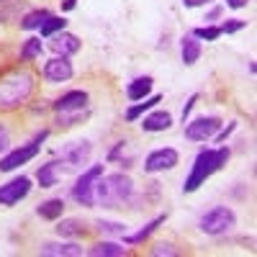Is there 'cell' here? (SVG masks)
<instances>
[{
  "instance_id": "8fae6325",
  "label": "cell",
  "mask_w": 257,
  "mask_h": 257,
  "mask_svg": "<svg viewBox=\"0 0 257 257\" xmlns=\"http://www.w3.org/2000/svg\"><path fill=\"white\" fill-rule=\"evenodd\" d=\"M49 49H52L57 57H70V54L80 52V39H77L75 34L59 31V34L49 36Z\"/></svg>"
},
{
  "instance_id": "d4e9b609",
  "label": "cell",
  "mask_w": 257,
  "mask_h": 257,
  "mask_svg": "<svg viewBox=\"0 0 257 257\" xmlns=\"http://www.w3.org/2000/svg\"><path fill=\"white\" fill-rule=\"evenodd\" d=\"M41 49H44V44H41V39L31 36V39H26L24 49H21V59H24V62H31V59H36V57L41 54Z\"/></svg>"
},
{
  "instance_id": "4fadbf2b",
  "label": "cell",
  "mask_w": 257,
  "mask_h": 257,
  "mask_svg": "<svg viewBox=\"0 0 257 257\" xmlns=\"http://www.w3.org/2000/svg\"><path fill=\"white\" fill-rule=\"evenodd\" d=\"M85 105H88V93L85 90H70L64 93L62 98H57L54 103V111H85Z\"/></svg>"
},
{
  "instance_id": "44dd1931",
  "label": "cell",
  "mask_w": 257,
  "mask_h": 257,
  "mask_svg": "<svg viewBox=\"0 0 257 257\" xmlns=\"http://www.w3.org/2000/svg\"><path fill=\"white\" fill-rule=\"evenodd\" d=\"M160 100H162L160 95H149V98H144V100H137V103L132 105V108L126 111V121H137V118H139V116H144L147 111H152Z\"/></svg>"
},
{
  "instance_id": "d6986e66",
  "label": "cell",
  "mask_w": 257,
  "mask_h": 257,
  "mask_svg": "<svg viewBox=\"0 0 257 257\" xmlns=\"http://www.w3.org/2000/svg\"><path fill=\"white\" fill-rule=\"evenodd\" d=\"M165 219H167V213H160V216H155L152 221H147V224H144L137 234H132V237H126L123 242H126V244H139V242H144V239H147L149 234H152L160 224H165Z\"/></svg>"
},
{
  "instance_id": "e575fe53",
  "label": "cell",
  "mask_w": 257,
  "mask_h": 257,
  "mask_svg": "<svg viewBox=\"0 0 257 257\" xmlns=\"http://www.w3.org/2000/svg\"><path fill=\"white\" fill-rule=\"evenodd\" d=\"M123 149H126V142H118V144H116V147L111 149V155H108V160H111V162H113V160H118V155L123 152Z\"/></svg>"
},
{
  "instance_id": "6da1fadb",
  "label": "cell",
  "mask_w": 257,
  "mask_h": 257,
  "mask_svg": "<svg viewBox=\"0 0 257 257\" xmlns=\"http://www.w3.org/2000/svg\"><path fill=\"white\" fill-rule=\"evenodd\" d=\"M34 93V75L29 70H13L0 77V111H13L24 105Z\"/></svg>"
},
{
  "instance_id": "ffe728a7",
  "label": "cell",
  "mask_w": 257,
  "mask_h": 257,
  "mask_svg": "<svg viewBox=\"0 0 257 257\" xmlns=\"http://www.w3.org/2000/svg\"><path fill=\"white\" fill-rule=\"evenodd\" d=\"M149 90H152V77L144 75V77H137L134 82H128V98L132 100H144L149 95Z\"/></svg>"
},
{
  "instance_id": "603a6c76",
  "label": "cell",
  "mask_w": 257,
  "mask_h": 257,
  "mask_svg": "<svg viewBox=\"0 0 257 257\" xmlns=\"http://www.w3.org/2000/svg\"><path fill=\"white\" fill-rule=\"evenodd\" d=\"M49 16H52V13H49L47 8L31 11V13H26L24 18H21V29H26V31H31V29H41V26H44V21H47Z\"/></svg>"
},
{
  "instance_id": "4316f807",
  "label": "cell",
  "mask_w": 257,
  "mask_h": 257,
  "mask_svg": "<svg viewBox=\"0 0 257 257\" xmlns=\"http://www.w3.org/2000/svg\"><path fill=\"white\" fill-rule=\"evenodd\" d=\"M95 229L100 234H126V224H121V221H105V219H100V221H95Z\"/></svg>"
},
{
  "instance_id": "83f0119b",
  "label": "cell",
  "mask_w": 257,
  "mask_h": 257,
  "mask_svg": "<svg viewBox=\"0 0 257 257\" xmlns=\"http://www.w3.org/2000/svg\"><path fill=\"white\" fill-rule=\"evenodd\" d=\"M193 36L198 41H216L221 36V31H219V26H201V29L193 31Z\"/></svg>"
},
{
  "instance_id": "9c48e42d",
  "label": "cell",
  "mask_w": 257,
  "mask_h": 257,
  "mask_svg": "<svg viewBox=\"0 0 257 257\" xmlns=\"http://www.w3.org/2000/svg\"><path fill=\"white\" fill-rule=\"evenodd\" d=\"M39 155V144L36 142H29L24 147H18L13 149V152H8L6 157H0V173H11V170L21 167V165H26L29 160H34Z\"/></svg>"
},
{
  "instance_id": "8992f818",
  "label": "cell",
  "mask_w": 257,
  "mask_h": 257,
  "mask_svg": "<svg viewBox=\"0 0 257 257\" xmlns=\"http://www.w3.org/2000/svg\"><path fill=\"white\" fill-rule=\"evenodd\" d=\"M219 128H221V118H216V116H201V118H193L185 126V137L190 142H208V139H213V134H216Z\"/></svg>"
},
{
  "instance_id": "3957f363",
  "label": "cell",
  "mask_w": 257,
  "mask_h": 257,
  "mask_svg": "<svg viewBox=\"0 0 257 257\" xmlns=\"http://www.w3.org/2000/svg\"><path fill=\"white\" fill-rule=\"evenodd\" d=\"M134 193V183L128 175L123 173H113V175H100L95 180V198L103 203V206H121L132 198Z\"/></svg>"
},
{
  "instance_id": "484cf974",
  "label": "cell",
  "mask_w": 257,
  "mask_h": 257,
  "mask_svg": "<svg viewBox=\"0 0 257 257\" xmlns=\"http://www.w3.org/2000/svg\"><path fill=\"white\" fill-rule=\"evenodd\" d=\"M64 26H67V21H64V18L49 16V18L44 21V26H41V36H54V34L64 31Z\"/></svg>"
},
{
  "instance_id": "836d02e7",
  "label": "cell",
  "mask_w": 257,
  "mask_h": 257,
  "mask_svg": "<svg viewBox=\"0 0 257 257\" xmlns=\"http://www.w3.org/2000/svg\"><path fill=\"white\" fill-rule=\"evenodd\" d=\"M196 103H198V93H196V95H190V98H188V103L183 105V123H185V118H188V113L193 111V105H196Z\"/></svg>"
},
{
  "instance_id": "7c38bea8",
  "label": "cell",
  "mask_w": 257,
  "mask_h": 257,
  "mask_svg": "<svg viewBox=\"0 0 257 257\" xmlns=\"http://www.w3.org/2000/svg\"><path fill=\"white\" fill-rule=\"evenodd\" d=\"M44 77L49 82H64L72 77V62L67 57H54L44 64Z\"/></svg>"
},
{
  "instance_id": "52a82bcc",
  "label": "cell",
  "mask_w": 257,
  "mask_h": 257,
  "mask_svg": "<svg viewBox=\"0 0 257 257\" xmlns=\"http://www.w3.org/2000/svg\"><path fill=\"white\" fill-rule=\"evenodd\" d=\"M178 152L173 147H162V149H155L149 152L147 160H144V173H162V170H173L178 165Z\"/></svg>"
},
{
  "instance_id": "ac0fdd59",
  "label": "cell",
  "mask_w": 257,
  "mask_h": 257,
  "mask_svg": "<svg viewBox=\"0 0 257 257\" xmlns=\"http://www.w3.org/2000/svg\"><path fill=\"white\" fill-rule=\"evenodd\" d=\"M62 211H64V201H62V198H49V201H44V203H39V208H36V213H39L41 219H47V221L59 219Z\"/></svg>"
},
{
  "instance_id": "7402d4cb",
  "label": "cell",
  "mask_w": 257,
  "mask_h": 257,
  "mask_svg": "<svg viewBox=\"0 0 257 257\" xmlns=\"http://www.w3.org/2000/svg\"><path fill=\"white\" fill-rule=\"evenodd\" d=\"M126 252L128 249L121 247V244H116V242H98L95 247H90V254L93 257H121Z\"/></svg>"
},
{
  "instance_id": "f546056e",
  "label": "cell",
  "mask_w": 257,
  "mask_h": 257,
  "mask_svg": "<svg viewBox=\"0 0 257 257\" xmlns=\"http://www.w3.org/2000/svg\"><path fill=\"white\" fill-rule=\"evenodd\" d=\"M247 26V21H239V18H231V21H224V24L219 26L221 34H234V31H242Z\"/></svg>"
},
{
  "instance_id": "9a60e30c",
  "label": "cell",
  "mask_w": 257,
  "mask_h": 257,
  "mask_svg": "<svg viewBox=\"0 0 257 257\" xmlns=\"http://www.w3.org/2000/svg\"><path fill=\"white\" fill-rule=\"evenodd\" d=\"M90 152H93V147L88 142H72L67 149H64V160H67V165H72V167H82L90 160Z\"/></svg>"
},
{
  "instance_id": "5bb4252c",
  "label": "cell",
  "mask_w": 257,
  "mask_h": 257,
  "mask_svg": "<svg viewBox=\"0 0 257 257\" xmlns=\"http://www.w3.org/2000/svg\"><path fill=\"white\" fill-rule=\"evenodd\" d=\"M39 252L44 257H80L82 247H77L72 242H47V244H41Z\"/></svg>"
},
{
  "instance_id": "e0dca14e",
  "label": "cell",
  "mask_w": 257,
  "mask_h": 257,
  "mask_svg": "<svg viewBox=\"0 0 257 257\" xmlns=\"http://www.w3.org/2000/svg\"><path fill=\"white\" fill-rule=\"evenodd\" d=\"M180 54H183V62L185 64H196L198 62V57H201V41L196 39V36H183V41H180Z\"/></svg>"
},
{
  "instance_id": "2e32d148",
  "label": "cell",
  "mask_w": 257,
  "mask_h": 257,
  "mask_svg": "<svg viewBox=\"0 0 257 257\" xmlns=\"http://www.w3.org/2000/svg\"><path fill=\"white\" fill-rule=\"evenodd\" d=\"M170 126H173V113H167V111H152L149 116L142 118L144 132H167Z\"/></svg>"
},
{
  "instance_id": "8d00e7d4",
  "label": "cell",
  "mask_w": 257,
  "mask_h": 257,
  "mask_svg": "<svg viewBox=\"0 0 257 257\" xmlns=\"http://www.w3.org/2000/svg\"><path fill=\"white\" fill-rule=\"evenodd\" d=\"M247 3H249V0H226V6H229V8H244Z\"/></svg>"
},
{
  "instance_id": "4dcf8cb0",
  "label": "cell",
  "mask_w": 257,
  "mask_h": 257,
  "mask_svg": "<svg viewBox=\"0 0 257 257\" xmlns=\"http://www.w3.org/2000/svg\"><path fill=\"white\" fill-rule=\"evenodd\" d=\"M152 254H157V257H160V254H175V247L167 244V242H160V244L152 247Z\"/></svg>"
},
{
  "instance_id": "30bf717a",
  "label": "cell",
  "mask_w": 257,
  "mask_h": 257,
  "mask_svg": "<svg viewBox=\"0 0 257 257\" xmlns=\"http://www.w3.org/2000/svg\"><path fill=\"white\" fill-rule=\"evenodd\" d=\"M70 170H75V167L67 165V160H62V162H59V160H52V162H47V165H41V167H39L36 180H39L41 188H54L57 180H59V175L70 173Z\"/></svg>"
},
{
  "instance_id": "d590c367",
  "label": "cell",
  "mask_w": 257,
  "mask_h": 257,
  "mask_svg": "<svg viewBox=\"0 0 257 257\" xmlns=\"http://www.w3.org/2000/svg\"><path fill=\"white\" fill-rule=\"evenodd\" d=\"M206 3H211V0H183L185 8H198V6H206Z\"/></svg>"
},
{
  "instance_id": "d6a6232c",
  "label": "cell",
  "mask_w": 257,
  "mask_h": 257,
  "mask_svg": "<svg viewBox=\"0 0 257 257\" xmlns=\"http://www.w3.org/2000/svg\"><path fill=\"white\" fill-rule=\"evenodd\" d=\"M8 144H11V134H8V128L0 123V152H6Z\"/></svg>"
},
{
  "instance_id": "cb8c5ba5",
  "label": "cell",
  "mask_w": 257,
  "mask_h": 257,
  "mask_svg": "<svg viewBox=\"0 0 257 257\" xmlns=\"http://www.w3.org/2000/svg\"><path fill=\"white\" fill-rule=\"evenodd\" d=\"M57 234L59 237H80V234H85V226L77 219H62L57 224Z\"/></svg>"
},
{
  "instance_id": "5b68a950",
  "label": "cell",
  "mask_w": 257,
  "mask_h": 257,
  "mask_svg": "<svg viewBox=\"0 0 257 257\" xmlns=\"http://www.w3.org/2000/svg\"><path fill=\"white\" fill-rule=\"evenodd\" d=\"M103 175V165H93L88 167L85 173L75 180L72 185V198L80 203V206H95V180Z\"/></svg>"
},
{
  "instance_id": "7a4b0ae2",
  "label": "cell",
  "mask_w": 257,
  "mask_h": 257,
  "mask_svg": "<svg viewBox=\"0 0 257 257\" xmlns=\"http://www.w3.org/2000/svg\"><path fill=\"white\" fill-rule=\"evenodd\" d=\"M229 147H219V149H203V152H198V157L193 160V167H190V175L183 185L185 193H193V190H198L216 170H221L229 160Z\"/></svg>"
},
{
  "instance_id": "1f68e13d",
  "label": "cell",
  "mask_w": 257,
  "mask_h": 257,
  "mask_svg": "<svg viewBox=\"0 0 257 257\" xmlns=\"http://www.w3.org/2000/svg\"><path fill=\"white\" fill-rule=\"evenodd\" d=\"M234 128H237V121H231V123H229V126L224 128V132H216V134H213V139H216L219 144H221V142H226V137H229V134L234 132Z\"/></svg>"
},
{
  "instance_id": "74e56055",
  "label": "cell",
  "mask_w": 257,
  "mask_h": 257,
  "mask_svg": "<svg viewBox=\"0 0 257 257\" xmlns=\"http://www.w3.org/2000/svg\"><path fill=\"white\" fill-rule=\"evenodd\" d=\"M219 16H221V8H213V11H211V13L206 16V21H216Z\"/></svg>"
},
{
  "instance_id": "f1b7e54d",
  "label": "cell",
  "mask_w": 257,
  "mask_h": 257,
  "mask_svg": "<svg viewBox=\"0 0 257 257\" xmlns=\"http://www.w3.org/2000/svg\"><path fill=\"white\" fill-rule=\"evenodd\" d=\"M88 113L85 111H59V118H57V123L59 126H75L80 118H85Z\"/></svg>"
},
{
  "instance_id": "277c9868",
  "label": "cell",
  "mask_w": 257,
  "mask_h": 257,
  "mask_svg": "<svg viewBox=\"0 0 257 257\" xmlns=\"http://www.w3.org/2000/svg\"><path fill=\"white\" fill-rule=\"evenodd\" d=\"M234 224H237V213L226 206H213L211 211H206L201 221H198V229L203 234H211V237H219V234H226Z\"/></svg>"
},
{
  "instance_id": "f35d334b",
  "label": "cell",
  "mask_w": 257,
  "mask_h": 257,
  "mask_svg": "<svg viewBox=\"0 0 257 257\" xmlns=\"http://www.w3.org/2000/svg\"><path fill=\"white\" fill-rule=\"evenodd\" d=\"M77 6V0H64V3H62V11H72Z\"/></svg>"
},
{
  "instance_id": "ba28073f",
  "label": "cell",
  "mask_w": 257,
  "mask_h": 257,
  "mask_svg": "<svg viewBox=\"0 0 257 257\" xmlns=\"http://www.w3.org/2000/svg\"><path fill=\"white\" fill-rule=\"evenodd\" d=\"M31 190V180L26 175H21L6 185H0V206H16L18 201H24Z\"/></svg>"
}]
</instances>
